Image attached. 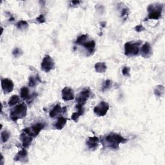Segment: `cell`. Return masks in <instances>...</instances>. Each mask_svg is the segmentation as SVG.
I'll return each instance as SVG.
<instances>
[{
  "instance_id": "1",
  "label": "cell",
  "mask_w": 165,
  "mask_h": 165,
  "mask_svg": "<svg viewBox=\"0 0 165 165\" xmlns=\"http://www.w3.org/2000/svg\"><path fill=\"white\" fill-rule=\"evenodd\" d=\"M102 143L106 147L112 149H117L120 143H125L127 142V139L123 138L121 135L117 134H110L108 135L102 140Z\"/></svg>"
},
{
  "instance_id": "2",
  "label": "cell",
  "mask_w": 165,
  "mask_h": 165,
  "mask_svg": "<svg viewBox=\"0 0 165 165\" xmlns=\"http://www.w3.org/2000/svg\"><path fill=\"white\" fill-rule=\"evenodd\" d=\"M27 112V107L25 103H22L17 105L10 112V118L14 121L23 118L26 116Z\"/></svg>"
},
{
  "instance_id": "3",
  "label": "cell",
  "mask_w": 165,
  "mask_h": 165,
  "mask_svg": "<svg viewBox=\"0 0 165 165\" xmlns=\"http://www.w3.org/2000/svg\"><path fill=\"white\" fill-rule=\"evenodd\" d=\"M162 10V5L159 3L150 5V6L148 7L149 16H148V18L145 20V21L147 20H159L161 16Z\"/></svg>"
},
{
  "instance_id": "4",
  "label": "cell",
  "mask_w": 165,
  "mask_h": 165,
  "mask_svg": "<svg viewBox=\"0 0 165 165\" xmlns=\"http://www.w3.org/2000/svg\"><path fill=\"white\" fill-rule=\"evenodd\" d=\"M141 42H128L124 45V54L127 56H137L139 53V46Z\"/></svg>"
},
{
  "instance_id": "5",
  "label": "cell",
  "mask_w": 165,
  "mask_h": 165,
  "mask_svg": "<svg viewBox=\"0 0 165 165\" xmlns=\"http://www.w3.org/2000/svg\"><path fill=\"white\" fill-rule=\"evenodd\" d=\"M45 123H38L37 124L33 125L31 127L25 128L23 130V132L34 138H36V136L40 133L41 131L45 128Z\"/></svg>"
},
{
  "instance_id": "6",
  "label": "cell",
  "mask_w": 165,
  "mask_h": 165,
  "mask_svg": "<svg viewBox=\"0 0 165 165\" xmlns=\"http://www.w3.org/2000/svg\"><path fill=\"white\" fill-rule=\"evenodd\" d=\"M41 66L42 70L47 73L54 69L55 66V63L54 59L49 55H47L44 57Z\"/></svg>"
},
{
  "instance_id": "7",
  "label": "cell",
  "mask_w": 165,
  "mask_h": 165,
  "mask_svg": "<svg viewBox=\"0 0 165 165\" xmlns=\"http://www.w3.org/2000/svg\"><path fill=\"white\" fill-rule=\"evenodd\" d=\"M109 110V104L105 101H101L94 109V112L97 116L102 117L106 114Z\"/></svg>"
},
{
  "instance_id": "8",
  "label": "cell",
  "mask_w": 165,
  "mask_h": 165,
  "mask_svg": "<svg viewBox=\"0 0 165 165\" xmlns=\"http://www.w3.org/2000/svg\"><path fill=\"white\" fill-rule=\"evenodd\" d=\"M90 94L91 92L89 88L84 89V90L79 92V94L76 97V101L77 105L83 106V105L86 103V102L89 98Z\"/></svg>"
},
{
  "instance_id": "9",
  "label": "cell",
  "mask_w": 165,
  "mask_h": 165,
  "mask_svg": "<svg viewBox=\"0 0 165 165\" xmlns=\"http://www.w3.org/2000/svg\"><path fill=\"white\" fill-rule=\"evenodd\" d=\"M2 87L3 92L5 94H9L12 92L14 89V84L12 80L9 79H2Z\"/></svg>"
},
{
  "instance_id": "10",
  "label": "cell",
  "mask_w": 165,
  "mask_h": 165,
  "mask_svg": "<svg viewBox=\"0 0 165 165\" xmlns=\"http://www.w3.org/2000/svg\"><path fill=\"white\" fill-rule=\"evenodd\" d=\"M62 98L65 101H71L74 99V90L70 87H65L62 90Z\"/></svg>"
},
{
  "instance_id": "11",
  "label": "cell",
  "mask_w": 165,
  "mask_h": 165,
  "mask_svg": "<svg viewBox=\"0 0 165 165\" xmlns=\"http://www.w3.org/2000/svg\"><path fill=\"white\" fill-rule=\"evenodd\" d=\"M139 52H141V55L143 56V58H150L152 54V49L151 45L149 43H146L145 45H143V47L141 48Z\"/></svg>"
},
{
  "instance_id": "12",
  "label": "cell",
  "mask_w": 165,
  "mask_h": 165,
  "mask_svg": "<svg viewBox=\"0 0 165 165\" xmlns=\"http://www.w3.org/2000/svg\"><path fill=\"white\" fill-rule=\"evenodd\" d=\"M20 138L22 141L23 146L25 148V149H27V148L29 147L30 145H31L33 138H32L31 136L28 135V134H27L23 132L21 134Z\"/></svg>"
},
{
  "instance_id": "13",
  "label": "cell",
  "mask_w": 165,
  "mask_h": 165,
  "mask_svg": "<svg viewBox=\"0 0 165 165\" xmlns=\"http://www.w3.org/2000/svg\"><path fill=\"white\" fill-rule=\"evenodd\" d=\"M98 143H99V138L94 136V137L88 138V139L87 141V145L89 149L94 150L98 148Z\"/></svg>"
},
{
  "instance_id": "14",
  "label": "cell",
  "mask_w": 165,
  "mask_h": 165,
  "mask_svg": "<svg viewBox=\"0 0 165 165\" xmlns=\"http://www.w3.org/2000/svg\"><path fill=\"white\" fill-rule=\"evenodd\" d=\"M26 160H28V153L25 149H22L20 150L14 157V161H26Z\"/></svg>"
},
{
  "instance_id": "15",
  "label": "cell",
  "mask_w": 165,
  "mask_h": 165,
  "mask_svg": "<svg viewBox=\"0 0 165 165\" xmlns=\"http://www.w3.org/2000/svg\"><path fill=\"white\" fill-rule=\"evenodd\" d=\"M76 108L77 109V112H74L72 116V119L73 121H74L75 122H77L79 117L81 116L83 113H84V109L83 106H80V105H76Z\"/></svg>"
},
{
  "instance_id": "16",
  "label": "cell",
  "mask_w": 165,
  "mask_h": 165,
  "mask_svg": "<svg viewBox=\"0 0 165 165\" xmlns=\"http://www.w3.org/2000/svg\"><path fill=\"white\" fill-rule=\"evenodd\" d=\"M66 121H67V119L65 117H63V116L59 117L58 119V121H57L56 123L54 124L55 128L57 130L63 129V127L65 126Z\"/></svg>"
},
{
  "instance_id": "17",
  "label": "cell",
  "mask_w": 165,
  "mask_h": 165,
  "mask_svg": "<svg viewBox=\"0 0 165 165\" xmlns=\"http://www.w3.org/2000/svg\"><path fill=\"white\" fill-rule=\"evenodd\" d=\"M84 47L87 49V50L90 53V54H92L94 52V49L95 47V43L94 40L87 41L83 44Z\"/></svg>"
},
{
  "instance_id": "18",
  "label": "cell",
  "mask_w": 165,
  "mask_h": 165,
  "mask_svg": "<svg viewBox=\"0 0 165 165\" xmlns=\"http://www.w3.org/2000/svg\"><path fill=\"white\" fill-rule=\"evenodd\" d=\"M94 67L96 72L98 73H105L107 69V66L106 64L103 62L97 63L95 65Z\"/></svg>"
},
{
  "instance_id": "19",
  "label": "cell",
  "mask_w": 165,
  "mask_h": 165,
  "mask_svg": "<svg viewBox=\"0 0 165 165\" xmlns=\"http://www.w3.org/2000/svg\"><path fill=\"white\" fill-rule=\"evenodd\" d=\"M60 112H62V108L61 107V106L59 105H56L54 106L53 109L50 112L49 116L50 117L54 118L56 116H58Z\"/></svg>"
},
{
  "instance_id": "20",
  "label": "cell",
  "mask_w": 165,
  "mask_h": 165,
  "mask_svg": "<svg viewBox=\"0 0 165 165\" xmlns=\"http://www.w3.org/2000/svg\"><path fill=\"white\" fill-rule=\"evenodd\" d=\"M20 96L23 99H25V100H27L28 98H29V97H30L29 90H28L27 87H23V88H21L20 90Z\"/></svg>"
},
{
  "instance_id": "21",
  "label": "cell",
  "mask_w": 165,
  "mask_h": 165,
  "mask_svg": "<svg viewBox=\"0 0 165 165\" xmlns=\"http://www.w3.org/2000/svg\"><path fill=\"white\" fill-rule=\"evenodd\" d=\"M41 82L40 79H39V76H37L36 77H33V76H30L29 78V83H28V85H29V87H35L37 82Z\"/></svg>"
},
{
  "instance_id": "22",
  "label": "cell",
  "mask_w": 165,
  "mask_h": 165,
  "mask_svg": "<svg viewBox=\"0 0 165 165\" xmlns=\"http://www.w3.org/2000/svg\"><path fill=\"white\" fill-rule=\"evenodd\" d=\"M20 101V98L18 95H13L12 97H11L10 99H9V106H13V105H16L18 103H19Z\"/></svg>"
},
{
  "instance_id": "23",
  "label": "cell",
  "mask_w": 165,
  "mask_h": 165,
  "mask_svg": "<svg viewBox=\"0 0 165 165\" xmlns=\"http://www.w3.org/2000/svg\"><path fill=\"white\" fill-rule=\"evenodd\" d=\"M10 137V133L7 130H4L1 134V138L3 143H6Z\"/></svg>"
},
{
  "instance_id": "24",
  "label": "cell",
  "mask_w": 165,
  "mask_h": 165,
  "mask_svg": "<svg viewBox=\"0 0 165 165\" xmlns=\"http://www.w3.org/2000/svg\"><path fill=\"white\" fill-rule=\"evenodd\" d=\"M164 88L163 86H161V85H159L157 86L154 90V94L159 97H161L164 94Z\"/></svg>"
},
{
  "instance_id": "25",
  "label": "cell",
  "mask_w": 165,
  "mask_h": 165,
  "mask_svg": "<svg viewBox=\"0 0 165 165\" xmlns=\"http://www.w3.org/2000/svg\"><path fill=\"white\" fill-rule=\"evenodd\" d=\"M16 27H18L19 29L20 30H23V29H25V28L27 27H28V23L26 21H20L19 22H18L16 23Z\"/></svg>"
},
{
  "instance_id": "26",
  "label": "cell",
  "mask_w": 165,
  "mask_h": 165,
  "mask_svg": "<svg viewBox=\"0 0 165 165\" xmlns=\"http://www.w3.org/2000/svg\"><path fill=\"white\" fill-rule=\"evenodd\" d=\"M112 82L110 80L107 79V80H106L103 84V86H102V91H106L108 90H109L112 87Z\"/></svg>"
},
{
  "instance_id": "27",
  "label": "cell",
  "mask_w": 165,
  "mask_h": 165,
  "mask_svg": "<svg viewBox=\"0 0 165 165\" xmlns=\"http://www.w3.org/2000/svg\"><path fill=\"white\" fill-rule=\"evenodd\" d=\"M87 38H88L87 35H81V36H79L77 39V40L76 41V43L77 45H83V43L86 42Z\"/></svg>"
},
{
  "instance_id": "28",
  "label": "cell",
  "mask_w": 165,
  "mask_h": 165,
  "mask_svg": "<svg viewBox=\"0 0 165 165\" xmlns=\"http://www.w3.org/2000/svg\"><path fill=\"white\" fill-rule=\"evenodd\" d=\"M130 69L128 66H124L123 69H122V74L124 76H127V77L130 76Z\"/></svg>"
},
{
  "instance_id": "29",
  "label": "cell",
  "mask_w": 165,
  "mask_h": 165,
  "mask_svg": "<svg viewBox=\"0 0 165 165\" xmlns=\"http://www.w3.org/2000/svg\"><path fill=\"white\" fill-rule=\"evenodd\" d=\"M13 55H14L15 57H18V56L21 55L22 52H21V50L20 48H16L13 50Z\"/></svg>"
},
{
  "instance_id": "30",
  "label": "cell",
  "mask_w": 165,
  "mask_h": 165,
  "mask_svg": "<svg viewBox=\"0 0 165 165\" xmlns=\"http://www.w3.org/2000/svg\"><path fill=\"white\" fill-rule=\"evenodd\" d=\"M36 20L39 23H43L45 21V16L43 15H40L38 18L36 19Z\"/></svg>"
},
{
  "instance_id": "31",
  "label": "cell",
  "mask_w": 165,
  "mask_h": 165,
  "mask_svg": "<svg viewBox=\"0 0 165 165\" xmlns=\"http://www.w3.org/2000/svg\"><path fill=\"white\" fill-rule=\"evenodd\" d=\"M145 28L143 27V25H137L135 27V30L137 32H142L143 30H144Z\"/></svg>"
},
{
  "instance_id": "32",
  "label": "cell",
  "mask_w": 165,
  "mask_h": 165,
  "mask_svg": "<svg viewBox=\"0 0 165 165\" xmlns=\"http://www.w3.org/2000/svg\"><path fill=\"white\" fill-rule=\"evenodd\" d=\"M128 10L127 9H123L122 11V14H121V16L123 18H124L125 16H126V18H127V16L128 15Z\"/></svg>"
},
{
  "instance_id": "33",
  "label": "cell",
  "mask_w": 165,
  "mask_h": 165,
  "mask_svg": "<svg viewBox=\"0 0 165 165\" xmlns=\"http://www.w3.org/2000/svg\"><path fill=\"white\" fill-rule=\"evenodd\" d=\"M71 3L74 5H77L79 3H80V2H72Z\"/></svg>"
}]
</instances>
